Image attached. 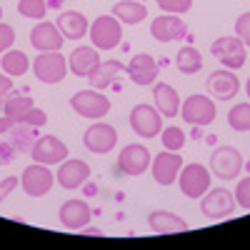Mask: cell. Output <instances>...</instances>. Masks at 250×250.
<instances>
[{"instance_id": "cell-1", "label": "cell", "mask_w": 250, "mask_h": 250, "mask_svg": "<svg viewBox=\"0 0 250 250\" xmlns=\"http://www.w3.org/2000/svg\"><path fill=\"white\" fill-rule=\"evenodd\" d=\"M70 108L80 115V118H88V120H103L110 113V98L105 95V90H78L70 98Z\"/></svg>"}, {"instance_id": "cell-2", "label": "cell", "mask_w": 250, "mask_h": 250, "mask_svg": "<svg viewBox=\"0 0 250 250\" xmlns=\"http://www.w3.org/2000/svg\"><path fill=\"white\" fill-rule=\"evenodd\" d=\"M210 180H213V173L205 168L200 163H188L180 168V175H178V185H180V193L185 198H203L208 190H210Z\"/></svg>"}, {"instance_id": "cell-3", "label": "cell", "mask_w": 250, "mask_h": 250, "mask_svg": "<svg viewBox=\"0 0 250 250\" xmlns=\"http://www.w3.org/2000/svg\"><path fill=\"white\" fill-rule=\"evenodd\" d=\"M68 60L60 50H50V53H40L35 60H33V73L38 75L40 83L45 85H58V83L65 80L68 75Z\"/></svg>"}, {"instance_id": "cell-4", "label": "cell", "mask_w": 250, "mask_h": 250, "mask_svg": "<svg viewBox=\"0 0 250 250\" xmlns=\"http://www.w3.org/2000/svg\"><path fill=\"white\" fill-rule=\"evenodd\" d=\"M88 35L98 50H115L123 40V23L115 15H100L93 20Z\"/></svg>"}, {"instance_id": "cell-5", "label": "cell", "mask_w": 250, "mask_h": 250, "mask_svg": "<svg viewBox=\"0 0 250 250\" xmlns=\"http://www.w3.org/2000/svg\"><path fill=\"white\" fill-rule=\"evenodd\" d=\"M210 55H215V60L228 70H240L248 60L245 45L238 35H223L218 40H213L210 45Z\"/></svg>"}, {"instance_id": "cell-6", "label": "cell", "mask_w": 250, "mask_h": 250, "mask_svg": "<svg viewBox=\"0 0 250 250\" xmlns=\"http://www.w3.org/2000/svg\"><path fill=\"white\" fill-rule=\"evenodd\" d=\"M243 170V155L235 145H218L210 155V173L220 180H235Z\"/></svg>"}, {"instance_id": "cell-7", "label": "cell", "mask_w": 250, "mask_h": 250, "mask_svg": "<svg viewBox=\"0 0 250 250\" xmlns=\"http://www.w3.org/2000/svg\"><path fill=\"white\" fill-rule=\"evenodd\" d=\"M235 195L228 190V188H210L203 198H200V213L210 220H223L230 218L235 213Z\"/></svg>"}, {"instance_id": "cell-8", "label": "cell", "mask_w": 250, "mask_h": 250, "mask_svg": "<svg viewBox=\"0 0 250 250\" xmlns=\"http://www.w3.org/2000/svg\"><path fill=\"white\" fill-rule=\"evenodd\" d=\"M218 115V108H215V100L208 98V95H188L185 103L180 105V118L188 123V125H210Z\"/></svg>"}, {"instance_id": "cell-9", "label": "cell", "mask_w": 250, "mask_h": 250, "mask_svg": "<svg viewBox=\"0 0 250 250\" xmlns=\"http://www.w3.org/2000/svg\"><path fill=\"white\" fill-rule=\"evenodd\" d=\"M55 183V173H50V165L33 163L20 173V185L28 198H43L50 193V188Z\"/></svg>"}, {"instance_id": "cell-10", "label": "cell", "mask_w": 250, "mask_h": 250, "mask_svg": "<svg viewBox=\"0 0 250 250\" xmlns=\"http://www.w3.org/2000/svg\"><path fill=\"white\" fill-rule=\"evenodd\" d=\"M130 128L135 135L150 140V138H158L160 130H163V115L158 113L155 105H148V103H140L130 110Z\"/></svg>"}, {"instance_id": "cell-11", "label": "cell", "mask_w": 250, "mask_h": 250, "mask_svg": "<svg viewBox=\"0 0 250 250\" xmlns=\"http://www.w3.org/2000/svg\"><path fill=\"white\" fill-rule=\"evenodd\" d=\"M83 145H85V150H90L93 155H105V153L115 150L118 130L113 128V125L98 120L85 130V135H83Z\"/></svg>"}, {"instance_id": "cell-12", "label": "cell", "mask_w": 250, "mask_h": 250, "mask_svg": "<svg viewBox=\"0 0 250 250\" xmlns=\"http://www.w3.org/2000/svg\"><path fill=\"white\" fill-rule=\"evenodd\" d=\"M150 163H153V153L140 143H130L118 155V170L123 175H143L150 168Z\"/></svg>"}, {"instance_id": "cell-13", "label": "cell", "mask_w": 250, "mask_h": 250, "mask_svg": "<svg viewBox=\"0 0 250 250\" xmlns=\"http://www.w3.org/2000/svg\"><path fill=\"white\" fill-rule=\"evenodd\" d=\"M55 180L62 190H78L90 180V165L80 158H65L58 165V173Z\"/></svg>"}, {"instance_id": "cell-14", "label": "cell", "mask_w": 250, "mask_h": 250, "mask_svg": "<svg viewBox=\"0 0 250 250\" xmlns=\"http://www.w3.org/2000/svg\"><path fill=\"white\" fill-rule=\"evenodd\" d=\"M68 155H70L68 145L55 135H38L33 150H30L33 163H43V165H60Z\"/></svg>"}, {"instance_id": "cell-15", "label": "cell", "mask_w": 250, "mask_h": 250, "mask_svg": "<svg viewBox=\"0 0 250 250\" xmlns=\"http://www.w3.org/2000/svg\"><path fill=\"white\" fill-rule=\"evenodd\" d=\"M205 88L215 100H233L238 93H240V80L235 75V70H228V68H220V70H213L205 80Z\"/></svg>"}, {"instance_id": "cell-16", "label": "cell", "mask_w": 250, "mask_h": 250, "mask_svg": "<svg viewBox=\"0 0 250 250\" xmlns=\"http://www.w3.org/2000/svg\"><path fill=\"white\" fill-rule=\"evenodd\" d=\"M125 73L130 75V80L135 83V85L145 88V85H155V80L160 75V62L148 55V53H138L130 58V62L125 65Z\"/></svg>"}, {"instance_id": "cell-17", "label": "cell", "mask_w": 250, "mask_h": 250, "mask_svg": "<svg viewBox=\"0 0 250 250\" xmlns=\"http://www.w3.org/2000/svg\"><path fill=\"white\" fill-rule=\"evenodd\" d=\"M180 168H183V158L173 150H163L160 155L153 158L150 163V170H153V178L158 185L163 188H170L173 183H178V175H180Z\"/></svg>"}, {"instance_id": "cell-18", "label": "cell", "mask_w": 250, "mask_h": 250, "mask_svg": "<svg viewBox=\"0 0 250 250\" xmlns=\"http://www.w3.org/2000/svg\"><path fill=\"white\" fill-rule=\"evenodd\" d=\"M150 35L158 40V43H175V40H183L188 35V25L180 15H158L150 23Z\"/></svg>"}, {"instance_id": "cell-19", "label": "cell", "mask_w": 250, "mask_h": 250, "mask_svg": "<svg viewBox=\"0 0 250 250\" xmlns=\"http://www.w3.org/2000/svg\"><path fill=\"white\" fill-rule=\"evenodd\" d=\"M65 43V35L60 33V28L48 20H40V23L30 30V45L38 53H50V50H60Z\"/></svg>"}, {"instance_id": "cell-20", "label": "cell", "mask_w": 250, "mask_h": 250, "mask_svg": "<svg viewBox=\"0 0 250 250\" xmlns=\"http://www.w3.org/2000/svg\"><path fill=\"white\" fill-rule=\"evenodd\" d=\"M58 218L62 223V228H68V230H80V228H85L93 218V210L85 200L80 198H70L60 205L58 210Z\"/></svg>"}, {"instance_id": "cell-21", "label": "cell", "mask_w": 250, "mask_h": 250, "mask_svg": "<svg viewBox=\"0 0 250 250\" xmlns=\"http://www.w3.org/2000/svg\"><path fill=\"white\" fill-rule=\"evenodd\" d=\"M100 55H98V48L95 45H80L70 53L68 58V68L75 78H90L93 70L100 65Z\"/></svg>"}, {"instance_id": "cell-22", "label": "cell", "mask_w": 250, "mask_h": 250, "mask_svg": "<svg viewBox=\"0 0 250 250\" xmlns=\"http://www.w3.org/2000/svg\"><path fill=\"white\" fill-rule=\"evenodd\" d=\"M123 75H125V65H123L120 60L110 58V60H105V62H100L88 80H90V88H95V90H108L110 85H118V78H123Z\"/></svg>"}, {"instance_id": "cell-23", "label": "cell", "mask_w": 250, "mask_h": 250, "mask_svg": "<svg viewBox=\"0 0 250 250\" xmlns=\"http://www.w3.org/2000/svg\"><path fill=\"white\" fill-rule=\"evenodd\" d=\"M55 25L60 28V33L65 35V40H80V38H85L88 30H90V23H88V18L78 13V10H62L55 20Z\"/></svg>"}, {"instance_id": "cell-24", "label": "cell", "mask_w": 250, "mask_h": 250, "mask_svg": "<svg viewBox=\"0 0 250 250\" xmlns=\"http://www.w3.org/2000/svg\"><path fill=\"white\" fill-rule=\"evenodd\" d=\"M153 103H155L158 113L165 115V118H175V115H180L183 100H180L178 90H175L173 85H168V83H158V85L153 88Z\"/></svg>"}, {"instance_id": "cell-25", "label": "cell", "mask_w": 250, "mask_h": 250, "mask_svg": "<svg viewBox=\"0 0 250 250\" xmlns=\"http://www.w3.org/2000/svg\"><path fill=\"white\" fill-rule=\"evenodd\" d=\"M148 225L155 235H173V233L188 230V223L170 210H153L148 215Z\"/></svg>"}, {"instance_id": "cell-26", "label": "cell", "mask_w": 250, "mask_h": 250, "mask_svg": "<svg viewBox=\"0 0 250 250\" xmlns=\"http://www.w3.org/2000/svg\"><path fill=\"white\" fill-rule=\"evenodd\" d=\"M110 15H115L123 25H138L148 15V8H145V3H138V0H120V3L113 5Z\"/></svg>"}, {"instance_id": "cell-27", "label": "cell", "mask_w": 250, "mask_h": 250, "mask_svg": "<svg viewBox=\"0 0 250 250\" xmlns=\"http://www.w3.org/2000/svg\"><path fill=\"white\" fill-rule=\"evenodd\" d=\"M35 140H38V128H30V125H25V123H15L10 128V133H8V143L18 153H30Z\"/></svg>"}, {"instance_id": "cell-28", "label": "cell", "mask_w": 250, "mask_h": 250, "mask_svg": "<svg viewBox=\"0 0 250 250\" xmlns=\"http://www.w3.org/2000/svg\"><path fill=\"white\" fill-rule=\"evenodd\" d=\"M30 68V60L23 50H5L3 58H0V70L8 73L10 78H20V75H25Z\"/></svg>"}, {"instance_id": "cell-29", "label": "cell", "mask_w": 250, "mask_h": 250, "mask_svg": "<svg viewBox=\"0 0 250 250\" xmlns=\"http://www.w3.org/2000/svg\"><path fill=\"white\" fill-rule=\"evenodd\" d=\"M33 105H35V103H33V98H30V95L18 93V90H10V93H8V98H5V103H3V113H5V115H10L15 123H20V120H23V115H25Z\"/></svg>"}, {"instance_id": "cell-30", "label": "cell", "mask_w": 250, "mask_h": 250, "mask_svg": "<svg viewBox=\"0 0 250 250\" xmlns=\"http://www.w3.org/2000/svg\"><path fill=\"white\" fill-rule=\"evenodd\" d=\"M175 65H178V70H180L183 75H195V73L203 70V55H200L198 48L185 45V48H180L178 55H175Z\"/></svg>"}, {"instance_id": "cell-31", "label": "cell", "mask_w": 250, "mask_h": 250, "mask_svg": "<svg viewBox=\"0 0 250 250\" xmlns=\"http://www.w3.org/2000/svg\"><path fill=\"white\" fill-rule=\"evenodd\" d=\"M228 125L235 133H248L250 130V103H238L228 113Z\"/></svg>"}, {"instance_id": "cell-32", "label": "cell", "mask_w": 250, "mask_h": 250, "mask_svg": "<svg viewBox=\"0 0 250 250\" xmlns=\"http://www.w3.org/2000/svg\"><path fill=\"white\" fill-rule=\"evenodd\" d=\"M163 140V150H173V153H180L183 145H185V130L178 128V125H170V128L160 130L158 135Z\"/></svg>"}, {"instance_id": "cell-33", "label": "cell", "mask_w": 250, "mask_h": 250, "mask_svg": "<svg viewBox=\"0 0 250 250\" xmlns=\"http://www.w3.org/2000/svg\"><path fill=\"white\" fill-rule=\"evenodd\" d=\"M18 13L23 18L43 20L45 13H48V3L45 0H18Z\"/></svg>"}, {"instance_id": "cell-34", "label": "cell", "mask_w": 250, "mask_h": 250, "mask_svg": "<svg viewBox=\"0 0 250 250\" xmlns=\"http://www.w3.org/2000/svg\"><path fill=\"white\" fill-rule=\"evenodd\" d=\"M158 8L170 15H185L193 8V0H158Z\"/></svg>"}, {"instance_id": "cell-35", "label": "cell", "mask_w": 250, "mask_h": 250, "mask_svg": "<svg viewBox=\"0 0 250 250\" xmlns=\"http://www.w3.org/2000/svg\"><path fill=\"white\" fill-rule=\"evenodd\" d=\"M233 195H235V203L243 208V210H250V175L243 178V180H238Z\"/></svg>"}, {"instance_id": "cell-36", "label": "cell", "mask_w": 250, "mask_h": 250, "mask_svg": "<svg viewBox=\"0 0 250 250\" xmlns=\"http://www.w3.org/2000/svg\"><path fill=\"white\" fill-rule=\"evenodd\" d=\"M235 35L243 40L245 48H250V13L238 15V20H235Z\"/></svg>"}, {"instance_id": "cell-37", "label": "cell", "mask_w": 250, "mask_h": 250, "mask_svg": "<svg viewBox=\"0 0 250 250\" xmlns=\"http://www.w3.org/2000/svg\"><path fill=\"white\" fill-rule=\"evenodd\" d=\"M20 123H25V125H30V128H43V125L48 123V115H45V110H40V108H30L25 115H23V120Z\"/></svg>"}, {"instance_id": "cell-38", "label": "cell", "mask_w": 250, "mask_h": 250, "mask_svg": "<svg viewBox=\"0 0 250 250\" xmlns=\"http://www.w3.org/2000/svg\"><path fill=\"white\" fill-rule=\"evenodd\" d=\"M13 45H15V30H13V25L0 20V55H3L5 50H10Z\"/></svg>"}, {"instance_id": "cell-39", "label": "cell", "mask_w": 250, "mask_h": 250, "mask_svg": "<svg viewBox=\"0 0 250 250\" xmlns=\"http://www.w3.org/2000/svg\"><path fill=\"white\" fill-rule=\"evenodd\" d=\"M18 185H20V178L18 175H8L5 180H0V203H3Z\"/></svg>"}, {"instance_id": "cell-40", "label": "cell", "mask_w": 250, "mask_h": 250, "mask_svg": "<svg viewBox=\"0 0 250 250\" xmlns=\"http://www.w3.org/2000/svg\"><path fill=\"white\" fill-rule=\"evenodd\" d=\"M15 155H18V150L8 140H0V165H10L15 160Z\"/></svg>"}, {"instance_id": "cell-41", "label": "cell", "mask_w": 250, "mask_h": 250, "mask_svg": "<svg viewBox=\"0 0 250 250\" xmlns=\"http://www.w3.org/2000/svg\"><path fill=\"white\" fill-rule=\"evenodd\" d=\"M10 90H13V78L8 73H0V113H3V103Z\"/></svg>"}, {"instance_id": "cell-42", "label": "cell", "mask_w": 250, "mask_h": 250, "mask_svg": "<svg viewBox=\"0 0 250 250\" xmlns=\"http://www.w3.org/2000/svg\"><path fill=\"white\" fill-rule=\"evenodd\" d=\"M15 125V120L10 118V115H5V113H0V135H8L10 133V128Z\"/></svg>"}, {"instance_id": "cell-43", "label": "cell", "mask_w": 250, "mask_h": 250, "mask_svg": "<svg viewBox=\"0 0 250 250\" xmlns=\"http://www.w3.org/2000/svg\"><path fill=\"white\" fill-rule=\"evenodd\" d=\"M80 233H83V235H90V238H100V235H103L100 228H95V225H90V223H88L85 228H80Z\"/></svg>"}, {"instance_id": "cell-44", "label": "cell", "mask_w": 250, "mask_h": 250, "mask_svg": "<svg viewBox=\"0 0 250 250\" xmlns=\"http://www.w3.org/2000/svg\"><path fill=\"white\" fill-rule=\"evenodd\" d=\"M190 138H193V140H200V138H203V128H200V125H193V133H190Z\"/></svg>"}, {"instance_id": "cell-45", "label": "cell", "mask_w": 250, "mask_h": 250, "mask_svg": "<svg viewBox=\"0 0 250 250\" xmlns=\"http://www.w3.org/2000/svg\"><path fill=\"white\" fill-rule=\"evenodd\" d=\"M245 93H248V98H250V78H248V83H245Z\"/></svg>"}, {"instance_id": "cell-46", "label": "cell", "mask_w": 250, "mask_h": 250, "mask_svg": "<svg viewBox=\"0 0 250 250\" xmlns=\"http://www.w3.org/2000/svg\"><path fill=\"white\" fill-rule=\"evenodd\" d=\"M0 20H3V8H0Z\"/></svg>"}, {"instance_id": "cell-47", "label": "cell", "mask_w": 250, "mask_h": 250, "mask_svg": "<svg viewBox=\"0 0 250 250\" xmlns=\"http://www.w3.org/2000/svg\"><path fill=\"white\" fill-rule=\"evenodd\" d=\"M145 3H148V0H145Z\"/></svg>"}]
</instances>
